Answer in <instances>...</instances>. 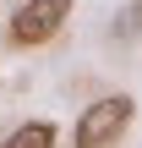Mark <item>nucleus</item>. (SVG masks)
<instances>
[{
    "mask_svg": "<svg viewBox=\"0 0 142 148\" xmlns=\"http://www.w3.org/2000/svg\"><path fill=\"white\" fill-rule=\"evenodd\" d=\"M109 38H115V44H137V38H142V0H126V5L115 11Z\"/></svg>",
    "mask_w": 142,
    "mask_h": 148,
    "instance_id": "obj_4",
    "label": "nucleus"
},
{
    "mask_svg": "<svg viewBox=\"0 0 142 148\" xmlns=\"http://www.w3.org/2000/svg\"><path fill=\"white\" fill-rule=\"evenodd\" d=\"M71 5H77V0H22V5L11 11L5 38H11L16 49H38V44H49V38L71 22Z\"/></svg>",
    "mask_w": 142,
    "mask_h": 148,
    "instance_id": "obj_2",
    "label": "nucleus"
},
{
    "mask_svg": "<svg viewBox=\"0 0 142 148\" xmlns=\"http://www.w3.org/2000/svg\"><path fill=\"white\" fill-rule=\"evenodd\" d=\"M131 115H137V99H131V93H104V99H93V104L77 115L71 143L77 148H115L131 132Z\"/></svg>",
    "mask_w": 142,
    "mask_h": 148,
    "instance_id": "obj_1",
    "label": "nucleus"
},
{
    "mask_svg": "<svg viewBox=\"0 0 142 148\" xmlns=\"http://www.w3.org/2000/svg\"><path fill=\"white\" fill-rule=\"evenodd\" d=\"M55 137H60V132H55V121H22L0 148H55Z\"/></svg>",
    "mask_w": 142,
    "mask_h": 148,
    "instance_id": "obj_3",
    "label": "nucleus"
}]
</instances>
